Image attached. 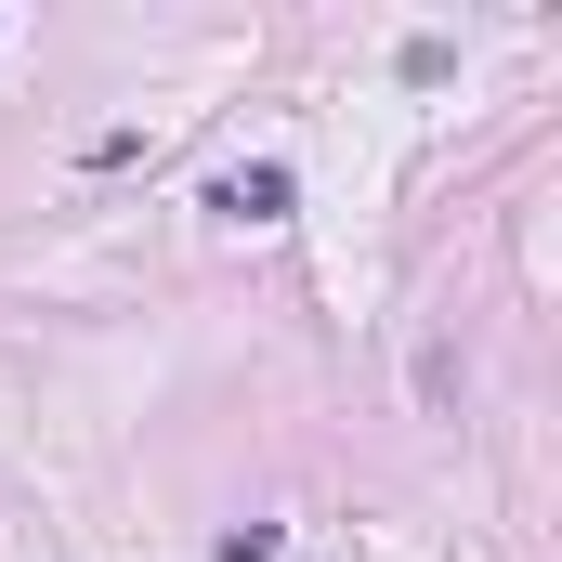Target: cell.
<instances>
[{
  "instance_id": "1",
  "label": "cell",
  "mask_w": 562,
  "mask_h": 562,
  "mask_svg": "<svg viewBox=\"0 0 562 562\" xmlns=\"http://www.w3.org/2000/svg\"><path fill=\"white\" fill-rule=\"evenodd\" d=\"M210 210H223V223H288V170H276V157L223 170V183H210Z\"/></svg>"
},
{
  "instance_id": "2",
  "label": "cell",
  "mask_w": 562,
  "mask_h": 562,
  "mask_svg": "<svg viewBox=\"0 0 562 562\" xmlns=\"http://www.w3.org/2000/svg\"><path fill=\"white\" fill-rule=\"evenodd\" d=\"M210 562H288V537H276V524H236V537H223Z\"/></svg>"
}]
</instances>
